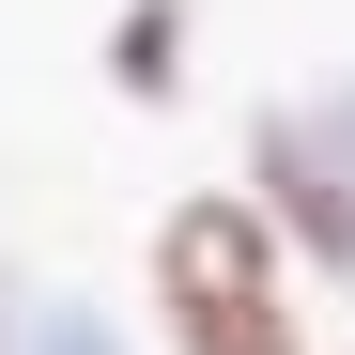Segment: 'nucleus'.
Returning a JSON list of instances; mask_svg holds the SVG:
<instances>
[{
	"label": "nucleus",
	"mask_w": 355,
	"mask_h": 355,
	"mask_svg": "<svg viewBox=\"0 0 355 355\" xmlns=\"http://www.w3.org/2000/svg\"><path fill=\"white\" fill-rule=\"evenodd\" d=\"M31 293H46V278H31V263H0V340H16V309H31Z\"/></svg>",
	"instance_id": "39448f33"
},
{
	"label": "nucleus",
	"mask_w": 355,
	"mask_h": 355,
	"mask_svg": "<svg viewBox=\"0 0 355 355\" xmlns=\"http://www.w3.org/2000/svg\"><path fill=\"white\" fill-rule=\"evenodd\" d=\"M0 355H124V324H108L93 293H31V309H16V340H0Z\"/></svg>",
	"instance_id": "20e7f679"
},
{
	"label": "nucleus",
	"mask_w": 355,
	"mask_h": 355,
	"mask_svg": "<svg viewBox=\"0 0 355 355\" xmlns=\"http://www.w3.org/2000/svg\"><path fill=\"white\" fill-rule=\"evenodd\" d=\"M324 355H355V340H324Z\"/></svg>",
	"instance_id": "0eeeda50"
},
{
	"label": "nucleus",
	"mask_w": 355,
	"mask_h": 355,
	"mask_svg": "<svg viewBox=\"0 0 355 355\" xmlns=\"http://www.w3.org/2000/svg\"><path fill=\"white\" fill-rule=\"evenodd\" d=\"M324 108H340V124H355V78H324Z\"/></svg>",
	"instance_id": "423d86ee"
},
{
	"label": "nucleus",
	"mask_w": 355,
	"mask_h": 355,
	"mask_svg": "<svg viewBox=\"0 0 355 355\" xmlns=\"http://www.w3.org/2000/svg\"><path fill=\"white\" fill-rule=\"evenodd\" d=\"M186 78H201V0H124V16H108V93L170 108Z\"/></svg>",
	"instance_id": "7ed1b4c3"
},
{
	"label": "nucleus",
	"mask_w": 355,
	"mask_h": 355,
	"mask_svg": "<svg viewBox=\"0 0 355 355\" xmlns=\"http://www.w3.org/2000/svg\"><path fill=\"white\" fill-rule=\"evenodd\" d=\"M248 201H263V232L293 248L309 293H355V124L324 93H263L248 108Z\"/></svg>",
	"instance_id": "f03ea898"
},
{
	"label": "nucleus",
	"mask_w": 355,
	"mask_h": 355,
	"mask_svg": "<svg viewBox=\"0 0 355 355\" xmlns=\"http://www.w3.org/2000/svg\"><path fill=\"white\" fill-rule=\"evenodd\" d=\"M155 324H170V355H324L309 278H293V248L263 232L248 186H186L155 216Z\"/></svg>",
	"instance_id": "f257e3e1"
}]
</instances>
